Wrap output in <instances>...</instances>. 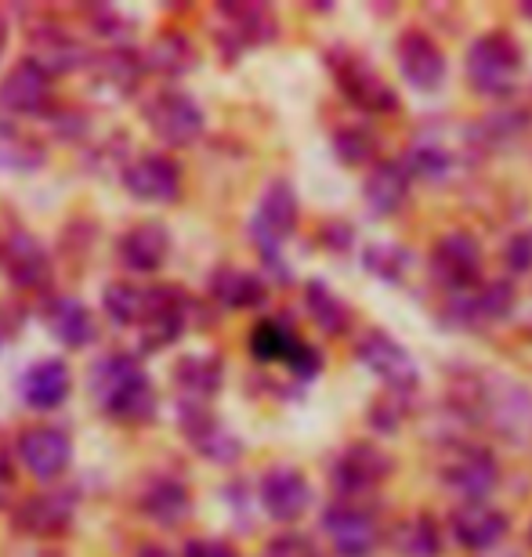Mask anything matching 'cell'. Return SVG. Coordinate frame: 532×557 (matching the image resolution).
I'll return each instance as SVG.
<instances>
[{
  "label": "cell",
  "instance_id": "obj_18",
  "mask_svg": "<svg viewBox=\"0 0 532 557\" xmlns=\"http://www.w3.org/2000/svg\"><path fill=\"white\" fill-rule=\"evenodd\" d=\"M218 15L225 18V29H221L218 44H232L228 59L280 37V22H275L269 4H218Z\"/></svg>",
  "mask_w": 532,
  "mask_h": 557
},
{
  "label": "cell",
  "instance_id": "obj_24",
  "mask_svg": "<svg viewBox=\"0 0 532 557\" xmlns=\"http://www.w3.org/2000/svg\"><path fill=\"white\" fill-rule=\"evenodd\" d=\"M116 253H120V264L127 272H138V275H149L163 269L171 253V232L163 221H141V225L127 228L124 236L116 243Z\"/></svg>",
  "mask_w": 532,
  "mask_h": 557
},
{
  "label": "cell",
  "instance_id": "obj_49",
  "mask_svg": "<svg viewBox=\"0 0 532 557\" xmlns=\"http://www.w3.org/2000/svg\"><path fill=\"white\" fill-rule=\"evenodd\" d=\"M4 44H8V22L0 15V51H4Z\"/></svg>",
  "mask_w": 532,
  "mask_h": 557
},
{
  "label": "cell",
  "instance_id": "obj_11",
  "mask_svg": "<svg viewBox=\"0 0 532 557\" xmlns=\"http://www.w3.org/2000/svg\"><path fill=\"white\" fill-rule=\"evenodd\" d=\"M395 59H398L403 81L420 95H435L438 87L446 84V73H449L446 54H442V48L428 37V33L406 29L403 37H398Z\"/></svg>",
  "mask_w": 532,
  "mask_h": 557
},
{
  "label": "cell",
  "instance_id": "obj_40",
  "mask_svg": "<svg viewBox=\"0 0 532 557\" xmlns=\"http://www.w3.org/2000/svg\"><path fill=\"white\" fill-rule=\"evenodd\" d=\"M525 124H529V116L518 113V109H515V113H493V116H485L479 124V135L496 141V145H507V141H515L518 135H522Z\"/></svg>",
  "mask_w": 532,
  "mask_h": 557
},
{
  "label": "cell",
  "instance_id": "obj_32",
  "mask_svg": "<svg viewBox=\"0 0 532 557\" xmlns=\"http://www.w3.org/2000/svg\"><path fill=\"white\" fill-rule=\"evenodd\" d=\"M141 62H146V70L160 73V76H185L196 70L199 51L193 48V40H188L185 33L163 29L160 37L149 44V51Z\"/></svg>",
  "mask_w": 532,
  "mask_h": 557
},
{
  "label": "cell",
  "instance_id": "obj_19",
  "mask_svg": "<svg viewBox=\"0 0 532 557\" xmlns=\"http://www.w3.org/2000/svg\"><path fill=\"white\" fill-rule=\"evenodd\" d=\"M0 106L15 116H44L51 109V76L33 59L15 62L0 84Z\"/></svg>",
  "mask_w": 532,
  "mask_h": 557
},
{
  "label": "cell",
  "instance_id": "obj_28",
  "mask_svg": "<svg viewBox=\"0 0 532 557\" xmlns=\"http://www.w3.org/2000/svg\"><path fill=\"white\" fill-rule=\"evenodd\" d=\"M138 507L157 525H182L193 515V493L177 478H149L138 496Z\"/></svg>",
  "mask_w": 532,
  "mask_h": 557
},
{
  "label": "cell",
  "instance_id": "obj_8",
  "mask_svg": "<svg viewBox=\"0 0 532 557\" xmlns=\"http://www.w3.org/2000/svg\"><path fill=\"white\" fill-rule=\"evenodd\" d=\"M188 308H193V297H188L182 286L146 289V308H141V326H146V333H141V351L171 348L185 333Z\"/></svg>",
  "mask_w": 532,
  "mask_h": 557
},
{
  "label": "cell",
  "instance_id": "obj_27",
  "mask_svg": "<svg viewBox=\"0 0 532 557\" xmlns=\"http://www.w3.org/2000/svg\"><path fill=\"white\" fill-rule=\"evenodd\" d=\"M141 76H146V65L131 48H109L91 65V84L106 98H131L141 87Z\"/></svg>",
  "mask_w": 532,
  "mask_h": 557
},
{
  "label": "cell",
  "instance_id": "obj_15",
  "mask_svg": "<svg viewBox=\"0 0 532 557\" xmlns=\"http://www.w3.org/2000/svg\"><path fill=\"white\" fill-rule=\"evenodd\" d=\"M323 529L330 543H334L337 557H370L381 543V529L370 510H362L359 504H337L326 507Z\"/></svg>",
  "mask_w": 532,
  "mask_h": 557
},
{
  "label": "cell",
  "instance_id": "obj_47",
  "mask_svg": "<svg viewBox=\"0 0 532 557\" xmlns=\"http://www.w3.org/2000/svg\"><path fill=\"white\" fill-rule=\"evenodd\" d=\"M138 557H174V554L168 547H160V543H141Z\"/></svg>",
  "mask_w": 532,
  "mask_h": 557
},
{
  "label": "cell",
  "instance_id": "obj_37",
  "mask_svg": "<svg viewBox=\"0 0 532 557\" xmlns=\"http://www.w3.org/2000/svg\"><path fill=\"white\" fill-rule=\"evenodd\" d=\"M362 264L366 272L376 275V278H387V283H403L406 272L413 269V253L398 243H370L362 250Z\"/></svg>",
  "mask_w": 532,
  "mask_h": 557
},
{
  "label": "cell",
  "instance_id": "obj_10",
  "mask_svg": "<svg viewBox=\"0 0 532 557\" xmlns=\"http://www.w3.org/2000/svg\"><path fill=\"white\" fill-rule=\"evenodd\" d=\"M392 471H395L392 456H387L384 449H376V445H370V442H359L334 463L330 482H334V488L341 493V504H355L359 496L373 493V488L381 485Z\"/></svg>",
  "mask_w": 532,
  "mask_h": 557
},
{
  "label": "cell",
  "instance_id": "obj_14",
  "mask_svg": "<svg viewBox=\"0 0 532 557\" xmlns=\"http://www.w3.org/2000/svg\"><path fill=\"white\" fill-rule=\"evenodd\" d=\"M442 478L463 496V504H485L493 496L496 482H500V463L485 445H463L442 467Z\"/></svg>",
  "mask_w": 532,
  "mask_h": 557
},
{
  "label": "cell",
  "instance_id": "obj_13",
  "mask_svg": "<svg viewBox=\"0 0 532 557\" xmlns=\"http://www.w3.org/2000/svg\"><path fill=\"white\" fill-rule=\"evenodd\" d=\"M18 460L33 478H40V482H54V478H62L65 471H70L73 442L62 428L37 423V428H26L18 434Z\"/></svg>",
  "mask_w": 532,
  "mask_h": 557
},
{
  "label": "cell",
  "instance_id": "obj_38",
  "mask_svg": "<svg viewBox=\"0 0 532 557\" xmlns=\"http://www.w3.org/2000/svg\"><path fill=\"white\" fill-rule=\"evenodd\" d=\"M453 163H457V156H453L449 149H442V145H435V141H420L406 152L403 171L424 177V182H442V177L453 171Z\"/></svg>",
  "mask_w": 532,
  "mask_h": 557
},
{
  "label": "cell",
  "instance_id": "obj_5",
  "mask_svg": "<svg viewBox=\"0 0 532 557\" xmlns=\"http://www.w3.org/2000/svg\"><path fill=\"white\" fill-rule=\"evenodd\" d=\"M515 308V286L507 278H490V283H474L460 294H446V322L457 330H479L504 322Z\"/></svg>",
  "mask_w": 532,
  "mask_h": 557
},
{
  "label": "cell",
  "instance_id": "obj_7",
  "mask_svg": "<svg viewBox=\"0 0 532 557\" xmlns=\"http://www.w3.org/2000/svg\"><path fill=\"white\" fill-rule=\"evenodd\" d=\"M355 359H359L373 376H381V381L398 395L413 392L420 381L413 355H409L395 337H387L384 330H366L359 344H355Z\"/></svg>",
  "mask_w": 532,
  "mask_h": 557
},
{
  "label": "cell",
  "instance_id": "obj_46",
  "mask_svg": "<svg viewBox=\"0 0 532 557\" xmlns=\"http://www.w3.org/2000/svg\"><path fill=\"white\" fill-rule=\"evenodd\" d=\"M319 239H323V247H330V250H348L351 247V239H355V232H351V225H345V221H330V225L319 232Z\"/></svg>",
  "mask_w": 532,
  "mask_h": 557
},
{
  "label": "cell",
  "instance_id": "obj_30",
  "mask_svg": "<svg viewBox=\"0 0 532 557\" xmlns=\"http://www.w3.org/2000/svg\"><path fill=\"white\" fill-rule=\"evenodd\" d=\"M73 392V373L62 359L37 362L22 376V398L33 409H59Z\"/></svg>",
  "mask_w": 532,
  "mask_h": 557
},
{
  "label": "cell",
  "instance_id": "obj_36",
  "mask_svg": "<svg viewBox=\"0 0 532 557\" xmlns=\"http://www.w3.org/2000/svg\"><path fill=\"white\" fill-rule=\"evenodd\" d=\"M102 308L116 326H135L141 322V308H146V289H138L127 278H113L102 289Z\"/></svg>",
  "mask_w": 532,
  "mask_h": 557
},
{
  "label": "cell",
  "instance_id": "obj_12",
  "mask_svg": "<svg viewBox=\"0 0 532 557\" xmlns=\"http://www.w3.org/2000/svg\"><path fill=\"white\" fill-rule=\"evenodd\" d=\"M177 428L188 438V445L214 463H236L243 453V442L221 423L203 403H182L177 406Z\"/></svg>",
  "mask_w": 532,
  "mask_h": 557
},
{
  "label": "cell",
  "instance_id": "obj_35",
  "mask_svg": "<svg viewBox=\"0 0 532 557\" xmlns=\"http://www.w3.org/2000/svg\"><path fill=\"white\" fill-rule=\"evenodd\" d=\"M301 341L297 333L290 330V322L283 319H261L258 326L250 333V355L258 362H286V355L294 351V344Z\"/></svg>",
  "mask_w": 532,
  "mask_h": 557
},
{
  "label": "cell",
  "instance_id": "obj_41",
  "mask_svg": "<svg viewBox=\"0 0 532 557\" xmlns=\"http://www.w3.org/2000/svg\"><path fill=\"white\" fill-rule=\"evenodd\" d=\"M286 366H290V373L297 376V381H316L319 370H323V355H319L316 344L297 341L294 351L286 355Z\"/></svg>",
  "mask_w": 532,
  "mask_h": 557
},
{
  "label": "cell",
  "instance_id": "obj_29",
  "mask_svg": "<svg viewBox=\"0 0 532 557\" xmlns=\"http://www.w3.org/2000/svg\"><path fill=\"white\" fill-rule=\"evenodd\" d=\"M406 196H409V174L403 171V163H392V160L373 163V171L366 174V182H362L366 207H370L376 218H392L403 210Z\"/></svg>",
  "mask_w": 532,
  "mask_h": 557
},
{
  "label": "cell",
  "instance_id": "obj_3",
  "mask_svg": "<svg viewBox=\"0 0 532 557\" xmlns=\"http://www.w3.org/2000/svg\"><path fill=\"white\" fill-rule=\"evenodd\" d=\"M463 73H468V84L474 95H485V98L507 95L518 84V76H522V48L500 29L482 33L468 48Z\"/></svg>",
  "mask_w": 532,
  "mask_h": 557
},
{
  "label": "cell",
  "instance_id": "obj_44",
  "mask_svg": "<svg viewBox=\"0 0 532 557\" xmlns=\"http://www.w3.org/2000/svg\"><path fill=\"white\" fill-rule=\"evenodd\" d=\"M182 557H239V554L221 540H188Z\"/></svg>",
  "mask_w": 532,
  "mask_h": 557
},
{
  "label": "cell",
  "instance_id": "obj_9",
  "mask_svg": "<svg viewBox=\"0 0 532 557\" xmlns=\"http://www.w3.org/2000/svg\"><path fill=\"white\" fill-rule=\"evenodd\" d=\"M330 62H334L330 65V70H334V81L351 106L366 109V113H392V109H398V95L387 87L384 76L376 73L366 59L341 51Z\"/></svg>",
  "mask_w": 532,
  "mask_h": 557
},
{
  "label": "cell",
  "instance_id": "obj_25",
  "mask_svg": "<svg viewBox=\"0 0 532 557\" xmlns=\"http://www.w3.org/2000/svg\"><path fill=\"white\" fill-rule=\"evenodd\" d=\"M44 322H48V333L62 348L81 351L87 344H95L98 337V322L91 315V308L81 305L76 297H54L44 308Z\"/></svg>",
  "mask_w": 532,
  "mask_h": 557
},
{
  "label": "cell",
  "instance_id": "obj_31",
  "mask_svg": "<svg viewBox=\"0 0 532 557\" xmlns=\"http://www.w3.org/2000/svg\"><path fill=\"white\" fill-rule=\"evenodd\" d=\"M210 294H214L218 305H225L232 311H247V308H261L264 297H269V286H264L261 275H253L247 269H232V264H221L210 278Z\"/></svg>",
  "mask_w": 532,
  "mask_h": 557
},
{
  "label": "cell",
  "instance_id": "obj_33",
  "mask_svg": "<svg viewBox=\"0 0 532 557\" xmlns=\"http://www.w3.org/2000/svg\"><path fill=\"white\" fill-rule=\"evenodd\" d=\"M305 308H308V315H312L316 326L323 333H330V337L345 333L348 322H351L348 305L323 283V278H312V283L305 286Z\"/></svg>",
  "mask_w": 532,
  "mask_h": 557
},
{
  "label": "cell",
  "instance_id": "obj_45",
  "mask_svg": "<svg viewBox=\"0 0 532 557\" xmlns=\"http://www.w3.org/2000/svg\"><path fill=\"white\" fill-rule=\"evenodd\" d=\"M22 322H26V315H22V308L15 305H0V348H4L8 341L18 337Z\"/></svg>",
  "mask_w": 532,
  "mask_h": 557
},
{
  "label": "cell",
  "instance_id": "obj_21",
  "mask_svg": "<svg viewBox=\"0 0 532 557\" xmlns=\"http://www.w3.org/2000/svg\"><path fill=\"white\" fill-rule=\"evenodd\" d=\"M0 264L18 289H44L51 283V258L29 232H15L0 243Z\"/></svg>",
  "mask_w": 532,
  "mask_h": 557
},
{
  "label": "cell",
  "instance_id": "obj_26",
  "mask_svg": "<svg viewBox=\"0 0 532 557\" xmlns=\"http://www.w3.org/2000/svg\"><path fill=\"white\" fill-rule=\"evenodd\" d=\"M174 387L182 392V403H210L221 384H225V362L218 355H207V351H193V355H182L174 366Z\"/></svg>",
  "mask_w": 532,
  "mask_h": 557
},
{
  "label": "cell",
  "instance_id": "obj_43",
  "mask_svg": "<svg viewBox=\"0 0 532 557\" xmlns=\"http://www.w3.org/2000/svg\"><path fill=\"white\" fill-rule=\"evenodd\" d=\"M504 264H507V272H515V275L532 272V228L518 232V236L507 239V247H504Z\"/></svg>",
  "mask_w": 532,
  "mask_h": 557
},
{
  "label": "cell",
  "instance_id": "obj_50",
  "mask_svg": "<svg viewBox=\"0 0 532 557\" xmlns=\"http://www.w3.org/2000/svg\"><path fill=\"white\" fill-rule=\"evenodd\" d=\"M529 547H532V525H529Z\"/></svg>",
  "mask_w": 532,
  "mask_h": 557
},
{
  "label": "cell",
  "instance_id": "obj_17",
  "mask_svg": "<svg viewBox=\"0 0 532 557\" xmlns=\"http://www.w3.org/2000/svg\"><path fill=\"white\" fill-rule=\"evenodd\" d=\"M261 507L280 525H294L312 507V485L297 467H272L261 478Z\"/></svg>",
  "mask_w": 532,
  "mask_h": 557
},
{
  "label": "cell",
  "instance_id": "obj_39",
  "mask_svg": "<svg viewBox=\"0 0 532 557\" xmlns=\"http://www.w3.org/2000/svg\"><path fill=\"white\" fill-rule=\"evenodd\" d=\"M376 149V141L373 135L366 127H341L337 135H334V152H337V160L341 163H348V166H359L366 163L373 156Z\"/></svg>",
  "mask_w": 532,
  "mask_h": 557
},
{
  "label": "cell",
  "instance_id": "obj_16",
  "mask_svg": "<svg viewBox=\"0 0 532 557\" xmlns=\"http://www.w3.org/2000/svg\"><path fill=\"white\" fill-rule=\"evenodd\" d=\"M120 182H124L127 193L141 199V203H171V199H177V193H182V166H177L171 156L146 152L124 166Z\"/></svg>",
  "mask_w": 532,
  "mask_h": 557
},
{
  "label": "cell",
  "instance_id": "obj_22",
  "mask_svg": "<svg viewBox=\"0 0 532 557\" xmlns=\"http://www.w3.org/2000/svg\"><path fill=\"white\" fill-rule=\"evenodd\" d=\"M449 529L460 547L482 554V550H493L496 543L507 536L511 521H507L504 510H496L493 504H460L449 515Z\"/></svg>",
  "mask_w": 532,
  "mask_h": 557
},
{
  "label": "cell",
  "instance_id": "obj_42",
  "mask_svg": "<svg viewBox=\"0 0 532 557\" xmlns=\"http://www.w3.org/2000/svg\"><path fill=\"white\" fill-rule=\"evenodd\" d=\"M264 557H323V550L308 536H301V532H283V536L269 540Z\"/></svg>",
  "mask_w": 532,
  "mask_h": 557
},
{
  "label": "cell",
  "instance_id": "obj_23",
  "mask_svg": "<svg viewBox=\"0 0 532 557\" xmlns=\"http://www.w3.org/2000/svg\"><path fill=\"white\" fill-rule=\"evenodd\" d=\"M11 525H15L22 536H37V540H54L65 536L73 529V499L54 496V493H40V496H26L11 515Z\"/></svg>",
  "mask_w": 532,
  "mask_h": 557
},
{
  "label": "cell",
  "instance_id": "obj_6",
  "mask_svg": "<svg viewBox=\"0 0 532 557\" xmlns=\"http://www.w3.org/2000/svg\"><path fill=\"white\" fill-rule=\"evenodd\" d=\"M428 272L431 278L446 289V294H460V289H471L479 283V272H482V247L471 232H446L435 250L428 258Z\"/></svg>",
  "mask_w": 532,
  "mask_h": 557
},
{
  "label": "cell",
  "instance_id": "obj_1",
  "mask_svg": "<svg viewBox=\"0 0 532 557\" xmlns=\"http://www.w3.org/2000/svg\"><path fill=\"white\" fill-rule=\"evenodd\" d=\"M87 387L109 420L127 423V428L157 420V387L135 355H106L102 362H95Z\"/></svg>",
  "mask_w": 532,
  "mask_h": 557
},
{
  "label": "cell",
  "instance_id": "obj_20",
  "mask_svg": "<svg viewBox=\"0 0 532 557\" xmlns=\"http://www.w3.org/2000/svg\"><path fill=\"white\" fill-rule=\"evenodd\" d=\"M29 48L33 54L29 59L40 65L48 76H59V73H73L81 65H91V54L73 33L59 29L54 22H40L37 29H29Z\"/></svg>",
  "mask_w": 532,
  "mask_h": 557
},
{
  "label": "cell",
  "instance_id": "obj_2",
  "mask_svg": "<svg viewBox=\"0 0 532 557\" xmlns=\"http://www.w3.org/2000/svg\"><path fill=\"white\" fill-rule=\"evenodd\" d=\"M297 218H301L297 193L290 188V182L275 177V182L261 193L258 210H253V218H250V239L261 253L264 269L280 278V283H290V272H286V261L280 250L297 232Z\"/></svg>",
  "mask_w": 532,
  "mask_h": 557
},
{
  "label": "cell",
  "instance_id": "obj_4",
  "mask_svg": "<svg viewBox=\"0 0 532 557\" xmlns=\"http://www.w3.org/2000/svg\"><path fill=\"white\" fill-rule=\"evenodd\" d=\"M141 116H146L152 135H157L163 145H174V149L193 145L207 127L203 109H199L185 91H174V87H163V91L149 95V102L141 106Z\"/></svg>",
  "mask_w": 532,
  "mask_h": 557
},
{
  "label": "cell",
  "instance_id": "obj_48",
  "mask_svg": "<svg viewBox=\"0 0 532 557\" xmlns=\"http://www.w3.org/2000/svg\"><path fill=\"white\" fill-rule=\"evenodd\" d=\"M479 557H518V554H515V550L507 554V550H496V547H493V550H482Z\"/></svg>",
  "mask_w": 532,
  "mask_h": 557
},
{
  "label": "cell",
  "instance_id": "obj_34",
  "mask_svg": "<svg viewBox=\"0 0 532 557\" xmlns=\"http://www.w3.org/2000/svg\"><path fill=\"white\" fill-rule=\"evenodd\" d=\"M392 547L403 557H438L442 536H438L435 518H431V515H417V518L398 521L395 532H392Z\"/></svg>",
  "mask_w": 532,
  "mask_h": 557
}]
</instances>
